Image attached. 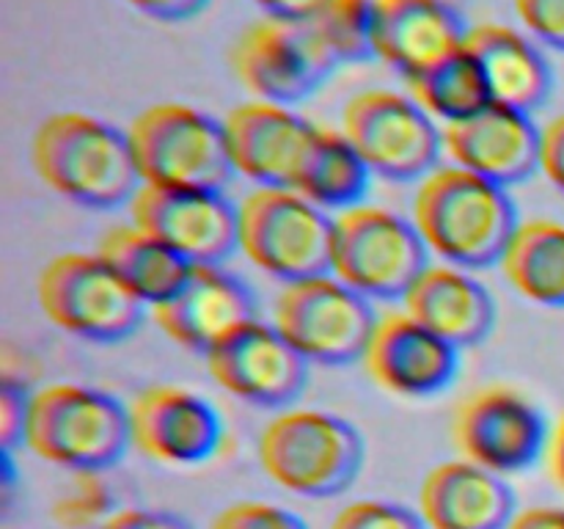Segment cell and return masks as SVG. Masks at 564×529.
Instances as JSON below:
<instances>
[{
    "instance_id": "obj_26",
    "label": "cell",
    "mask_w": 564,
    "mask_h": 529,
    "mask_svg": "<svg viewBox=\"0 0 564 529\" xmlns=\"http://www.w3.org/2000/svg\"><path fill=\"white\" fill-rule=\"evenodd\" d=\"M372 182V171L364 163L341 130L319 127L312 152L306 154L295 191L308 202L323 207L325 213H345V209L364 204V196Z\"/></svg>"
},
{
    "instance_id": "obj_25",
    "label": "cell",
    "mask_w": 564,
    "mask_h": 529,
    "mask_svg": "<svg viewBox=\"0 0 564 529\" xmlns=\"http://www.w3.org/2000/svg\"><path fill=\"white\" fill-rule=\"evenodd\" d=\"M507 284L545 309H564V224L554 218L521 220L499 262Z\"/></svg>"
},
{
    "instance_id": "obj_13",
    "label": "cell",
    "mask_w": 564,
    "mask_h": 529,
    "mask_svg": "<svg viewBox=\"0 0 564 529\" xmlns=\"http://www.w3.org/2000/svg\"><path fill=\"white\" fill-rule=\"evenodd\" d=\"M127 413L132 446L163 466H198L224 444L220 413L185 386H147L132 397Z\"/></svg>"
},
{
    "instance_id": "obj_3",
    "label": "cell",
    "mask_w": 564,
    "mask_h": 529,
    "mask_svg": "<svg viewBox=\"0 0 564 529\" xmlns=\"http://www.w3.org/2000/svg\"><path fill=\"white\" fill-rule=\"evenodd\" d=\"M25 446L69 474L108 472L132 446L130 413L94 386L47 384L31 391Z\"/></svg>"
},
{
    "instance_id": "obj_20",
    "label": "cell",
    "mask_w": 564,
    "mask_h": 529,
    "mask_svg": "<svg viewBox=\"0 0 564 529\" xmlns=\"http://www.w3.org/2000/svg\"><path fill=\"white\" fill-rule=\"evenodd\" d=\"M471 28L446 0H372L375 58L405 80L444 64L466 47Z\"/></svg>"
},
{
    "instance_id": "obj_7",
    "label": "cell",
    "mask_w": 564,
    "mask_h": 529,
    "mask_svg": "<svg viewBox=\"0 0 564 529\" xmlns=\"http://www.w3.org/2000/svg\"><path fill=\"white\" fill-rule=\"evenodd\" d=\"M430 264V248L411 218L378 204L334 215L330 273L367 301H402Z\"/></svg>"
},
{
    "instance_id": "obj_11",
    "label": "cell",
    "mask_w": 564,
    "mask_h": 529,
    "mask_svg": "<svg viewBox=\"0 0 564 529\" xmlns=\"http://www.w3.org/2000/svg\"><path fill=\"white\" fill-rule=\"evenodd\" d=\"M229 61L237 80L253 97L286 108L312 97L339 69L312 20L268 14L242 28L231 44Z\"/></svg>"
},
{
    "instance_id": "obj_27",
    "label": "cell",
    "mask_w": 564,
    "mask_h": 529,
    "mask_svg": "<svg viewBox=\"0 0 564 529\" xmlns=\"http://www.w3.org/2000/svg\"><path fill=\"white\" fill-rule=\"evenodd\" d=\"M408 86H411V97L435 121H444V127L494 105L482 66L468 53V47L457 50L444 64L408 80Z\"/></svg>"
},
{
    "instance_id": "obj_22",
    "label": "cell",
    "mask_w": 564,
    "mask_h": 529,
    "mask_svg": "<svg viewBox=\"0 0 564 529\" xmlns=\"http://www.w3.org/2000/svg\"><path fill=\"white\" fill-rule=\"evenodd\" d=\"M402 306L457 350L485 342L496 325L490 290L471 270L457 264H427L402 298Z\"/></svg>"
},
{
    "instance_id": "obj_15",
    "label": "cell",
    "mask_w": 564,
    "mask_h": 529,
    "mask_svg": "<svg viewBox=\"0 0 564 529\" xmlns=\"http://www.w3.org/2000/svg\"><path fill=\"white\" fill-rule=\"evenodd\" d=\"M364 369L380 389L408 400L441 395L460 373V350L419 323L405 309L378 314Z\"/></svg>"
},
{
    "instance_id": "obj_4",
    "label": "cell",
    "mask_w": 564,
    "mask_h": 529,
    "mask_svg": "<svg viewBox=\"0 0 564 529\" xmlns=\"http://www.w3.org/2000/svg\"><path fill=\"white\" fill-rule=\"evenodd\" d=\"M262 472L286 494L330 499L364 468V439L347 419L319 408H284L257 441Z\"/></svg>"
},
{
    "instance_id": "obj_9",
    "label": "cell",
    "mask_w": 564,
    "mask_h": 529,
    "mask_svg": "<svg viewBox=\"0 0 564 529\" xmlns=\"http://www.w3.org/2000/svg\"><path fill=\"white\" fill-rule=\"evenodd\" d=\"M341 132L356 147L372 176L422 182L441 165L444 130L413 97L369 88L347 99Z\"/></svg>"
},
{
    "instance_id": "obj_18",
    "label": "cell",
    "mask_w": 564,
    "mask_h": 529,
    "mask_svg": "<svg viewBox=\"0 0 564 529\" xmlns=\"http://www.w3.org/2000/svg\"><path fill=\"white\" fill-rule=\"evenodd\" d=\"M152 314L174 345L202 356L259 320L251 287L224 264H193L180 292Z\"/></svg>"
},
{
    "instance_id": "obj_10",
    "label": "cell",
    "mask_w": 564,
    "mask_h": 529,
    "mask_svg": "<svg viewBox=\"0 0 564 529\" xmlns=\"http://www.w3.org/2000/svg\"><path fill=\"white\" fill-rule=\"evenodd\" d=\"M378 314L334 273L292 281L273 303V325L308 364L345 367L361 361Z\"/></svg>"
},
{
    "instance_id": "obj_36",
    "label": "cell",
    "mask_w": 564,
    "mask_h": 529,
    "mask_svg": "<svg viewBox=\"0 0 564 529\" xmlns=\"http://www.w3.org/2000/svg\"><path fill=\"white\" fill-rule=\"evenodd\" d=\"M141 14L163 22H185L202 14L209 6V0H124Z\"/></svg>"
},
{
    "instance_id": "obj_21",
    "label": "cell",
    "mask_w": 564,
    "mask_h": 529,
    "mask_svg": "<svg viewBox=\"0 0 564 529\" xmlns=\"http://www.w3.org/2000/svg\"><path fill=\"white\" fill-rule=\"evenodd\" d=\"M516 512L507 479L466 457L438 463L419 485V516L427 529H507Z\"/></svg>"
},
{
    "instance_id": "obj_1",
    "label": "cell",
    "mask_w": 564,
    "mask_h": 529,
    "mask_svg": "<svg viewBox=\"0 0 564 529\" xmlns=\"http://www.w3.org/2000/svg\"><path fill=\"white\" fill-rule=\"evenodd\" d=\"M411 220L430 253L466 270L499 264L521 224L507 187L455 163L438 165L419 182Z\"/></svg>"
},
{
    "instance_id": "obj_8",
    "label": "cell",
    "mask_w": 564,
    "mask_h": 529,
    "mask_svg": "<svg viewBox=\"0 0 564 529\" xmlns=\"http://www.w3.org/2000/svg\"><path fill=\"white\" fill-rule=\"evenodd\" d=\"M44 317L83 342L113 345L135 334L147 303L99 253L66 251L50 259L36 279Z\"/></svg>"
},
{
    "instance_id": "obj_5",
    "label": "cell",
    "mask_w": 564,
    "mask_h": 529,
    "mask_svg": "<svg viewBox=\"0 0 564 529\" xmlns=\"http://www.w3.org/2000/svg\"><path fill=\"white\" fill-rule=\"evenodd\" d=\"M127 138L149 187L224 193L235 176L224 121L193 105H152L132 119Z\"/></svg>"
},
{
    "instance_id": "obj_24",
    "label": "cell",
    "mask_w": 564,
    "mask_h": 529,
    "mask_svg": "<svg viewBox=\"0 0 564 529\" xmlns=\"http://www.w3.org/2000/svg\"><path fill=\"white\" fill-rule=\"evenodd\" d=\"M97 253L147 303V309L174 298L193 268L174 248H169L163 240L135 224L113 226L110 231H105Z\"/></svg>"
},
{
    "instance_id": "obj_16",
    "label": "cell",
    "mask_w": 564,
    "mask_h": 529,
    "mask_svg": "<svg viewBox=\"0 0 564 529\" xmlns=\"http://www.w3.org/2000/svg\"><path fill=\"white\" fill-rule=\"evenodd\" d=\"M127 209L132 224L191 264H224L237 251V204L224 193L143 185Z\"/></svg>"
},
{
    "instance_id": "obj_17",
    "label": "cell",
    "mask_w": 564,
    "mask_h": 529,
    "mask_svg": "<svg viewBox=\"0 0 564 529\" xmlns=\"http://www.w3.org/2000/svg\"><path fill=\"white\" fill-rule=\"evenodd\" d=\"M224 130L235 174L257 187H295L319 125L286 105L251 99L229 110Z\"/></svg>"
},
{
    "instance_id": "obj_32",
    "label": "cell",
    "mask_w": 564,
    "mask_h": 529,
    "mask_svg": "<svg viewBox=\"0 0 564 529\" xmlns=\"http://www.w3.org/2000/svg\"><path fill=\"white\" fill-rule=\"evenodd\" d=\"M518 20L538 42L564 53V0H512Z\"/></svg>"
},
{
    "instance_id": "obj_39",
    "label": "cell",
    "mask_w": 564,
    "mask_h": 529,
    "mask_svg": "<svg viewBox=\"0 0 564 529\" xmlns=\"http://www.w3.org/2000/svg\"><path fill=\"white\" fill-rule=\"evenodd\" d=\"M545 466H549L551 479L564 490V417L554 424L545 446Z\"/></svg>"
},
{
    "instance_id": "obj_33",
    "label": "cell",
    "mask_w": 564,
    "mask_h": 529,
    "mask_svg": "<svg viewBox=\"0 0 564 529\" xmlns=\"http://www.w3.org/2000/svg\"><path fill=\"white\" fill-rule=\"evenodd\" d=\"M28 402H31V395L22 386L6 380L3 389H0V441H3V452H11L17 444H25Z\"/></svg>"
},
{
    "instance_id": "obj_14",
    "label": "cell",
    "mask_w": 564,
    "mask_h": 529,
    "mask_svg": "<svg viewBox=\"0 0 564 529\" xmlns=\"http://www.w3.org/2000/svg\"><path fill=\"white\" fill-rule=\"evenodd\" d=\"M207 373L226 395L257 408H290L308 384V361L273 323L253 320L204 356Z\"/></svg>"
},
{
    "instance_id": "obj_28",
    "label": "cell",
    "mask_w": 564,
    "mask_h": 529,
    "mask_svg": "<svg viewBox=\"0 0 564 529\" xmlns=\"http://www.w3.org/2000/svg\"><path fill=\"white\" fill-rule=\"evenodd\" d=\"M308 20L339 66L375 58L372 0H328Z\"/></svg>"
},
{
    "instance_id": "obj_37",
    "label": "cell",
    "mask_w": 564,
    "mask_h": 529,
    "mask_svg": "<svg viewBox=\"0 0 564 529\" xmlns=\"http://www.w3.org/2000/svg\"><path fill=\"white\" fill-rule=\"evenodd\" d=\"M268 17H281V20H308L317 14L328 0H253Z\"/></svg>"
},
{
    "instance_id": "obj_2",
    "label": "cell",
    "mask_w": 564,
    "mask_h": 529,
    "mask_svg": "<svg viewBox=\"0 0 564 529\" xmlns=\"http://www.w3.org/2000/svg\"><path fill=\"white\" fill-rule=\"evenodd\" d=\"M31 160L50 191L86 209L130 207L143 187L127 130L80 110L47 116L33 132Z\"/></svg>"
},
{
    "instance_id": "obj_34",
    "label": "cell",
    "mask_w": 564,
    "mask_h": 529,
    "mask_svg": "<svg viewBox=\"0 0 564 529\" xmlns=\"http://www.w3.org/2000/svg\"><path fill=\"white\" fill-rule=\"evenodd\" d=\"M540 171L564 193V114L540 127Z\"/></svg>"
},
{
    "instance_id": "obj_29",
    "label": "cell",
    "mask_w": 564,
    "mask_h": 529,
    "mask_svg": "<svg viewBox=\"0 0 564 529\" xmlns=\"http://www.w3.org/2000/svg\"><path fill=\"white\" fill-rule=\"evenodd\" d=\"M113 490L102 479V472L72 474V485L55 499L53 518L64 529H99L113 516Z\"/></svg>"
},
{
    "instance_id": "obj_31",
    "label": "cell",
    "mask_w": 564,
    "mask_h": 529,
    "mask_svg": "<svg viewBox=\"0 0 564 529\" xmlns=\"http://www.w3.org/2000/svg\"><path fill=\"white\" fill-rule=\"evenodd\" d=\"M209 529H308L297 512L262 499H242L224 507Z\"/></svg>"
},
{
    "instance_id": "obj_6",
    "label": "cell",
    "mask_w": 564,
    "mask_h": 529,
    "mask_svg": "<svg viewBox=\"0 0 564 529\" xmlns=\"http://www.w3.org/2000/svg\"><path fill=\"white\" fill-rule=\"evenodd\" d=\"M237 248L281 284L330 273L334 215L295 187H253L237 204Z\"/></svg>"
},
{
    "instance_id": "obj_19",
    "label": "cell",
    "mask_w": 564,
    "mask_h": 529,
    "mask_svg": "<svg viewBox=\"0 0 564 529\" xmlns=\"http://www.w3.org/2000/svg\"><path fill=\"white\" fill-rule=\"evenodd\" d=\"M444 154L494 185H521L540 171V127L529 114L494 102L444 127Z\"/></svg>"
},
{
    "instance_id": "obj_12",
    "label": "cell",
    "mask_w": 564,
    "mask_h": 529,
    "mask_svg": "<svg viewBox=\"0 0 564 529\" xmlns=\"http://www.w3.org/2000/svg\"><path fill=\"white\" fill-rule=\"evenodd\" d=\"M549 435L543 411L505 384L471 391L452 417V441L460 457L501 477L527 472L545 457Z\"/></svg>"
},
{
    "instance_id": "obj_35",
    "label": "cell",
    "mask_w": 564,
    "mask_h": 529,
    "mask_svg": "<svg viewBox=\"0 0 564 529\" xmlns=\"http://www.w3.org/2000/svg\"><path fill=\"white\" fill-rule=\"evenodd\" d=\"M99 529H193V523L169 510L130 507V510H116Z\"/></svg>"
},
{
    "instance_id": "obj_38",
    "label": "cell",
    "mask_w": 564,
    "mask_h": 529,
    "mask_svg": "<svg viewBox=\"0 0 564 529\" xmlns=\"http://www.w3.org/2000/svg\"><path fill=\"white\" fill-rule=\"evenodd\" d=\"M507 529H564V507H529V510H518Z\"/></svg>"
},
{
    "instance_id": "obj_23",
    "label": "cell",
    "mask_w": 564,
    "mask_h": 529,
    "mask_svg": "<svg viewBox=\"0 0 564 529\" xmlns=\"http://www.w3.org/2000/svg\"><path fill=\"white\" fill-rule=\"evenodd\" d=\"M466 47L482 66L496 105L532 116L554 91L549 61L516 28L485 22L468 31Z\"/></svg>"
},
{
    "instance_id": "obj_30",
    "label": "cell",
    "mask_w": 564,
    "mask_h": 529,
    "mask_svg": "<svg viewBox=\"0 0 564 529\" xmlns=\"http://www.w3.org/2000/svg\"><path fill=\"white\" fill-rule=\"evenodd\" d=\"M330 529H427V523L400 501L356 499L336 512Z\"/></svg>"
}]
</instances>
